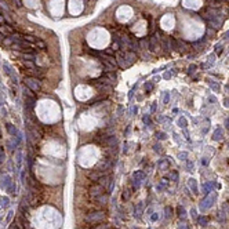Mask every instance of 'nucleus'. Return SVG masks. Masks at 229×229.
Returning <instances> with one entry per match:
<instances>
[{
    "label": "nucleus",
    "mask_w": 229,
    "mask_h": 229,
    "mask_svg": "<svg viewBox=\"0 0 229 229\" xmlns=\"http://www.w3.org/2000/svg\"><path fill=\"white\" fill-rule=\"evenodd\" d=\"M105 220V213L104 211H94V213H90L89 215L86 217V221L90 224H100Z\"/></svg>",
    "instance_id": "obj_1"
},
{
    "label": "nucleus",
    "mask_w": 229,
    "mask_h": 229,
    "mask_svg": "<svg viewBox=\"0 0 229 229\" xmlns=\"http://www.w3.org/2000/svg\"><path fill=\"white\" fill-rule=\"evenodd\" d=\"M105 192V188H104L101 184H94V185L90 188V193H91L93 198H98V196H101L102 193Z\"/></svg>",
    "instance_id": "obj_2"
},
{
    "label": "nucleus",
    "mask_w": 229,
    "mask_h": 229,
    "mask_svg": "<svg viewBox=\"0 0 229 229\" xmlns=\"http://www.w3.org/2000/svg\"><path fill=\"white\" fill-rule=\"evenodd\" d=\"M104 175H105V174H104L102 171H90L89 174H87V177H89L91 181H94V182H95V181H100Z\"/></svg>",
    "instance_id": "obj_3"
},
{
    "label": "nucleus",
    "mask_w": 229,
    "mask_h": 229,
    "mask_svg": "<svg viewBox=\"0 0 229 229\" xmlns=\"http://www.w3.org/2000/svg\"><path fill=\"white\" fill-rule=\"evenodd\" d=\"M95 202H97V204H100V206H105L106 203H108V195H101L98 196V198H95Z\"/></svg>",
    "instance_id": "obj_4"
},
{
    "label": "nucleus",
    "mask_w": 229,
    "mask_h": 229,
    "mask_svg": "<svg viewBox=\"0 0 229 229\" xmlns=\"http://www.w3.org/2000/svg\"><path fill=\"white\" fill-rule=\"evenodd\" d=\"M140 47L142 50H148L149 49V40H148V39H141V40H140Z\"/></svg>",
    "instance_id": "obj_5"
},
{
    "label": "nucleus",
    "mask_w": 229,
    "mask_h": 229,
    "mask_svg": "<svg viewBox=\"0 0 229 229\" xmlns=\"http://www.w3.org/2000/svg\"><path fill=\"white\" fill-rule=\"evenodd\" d=\"M104 54H106V55H111V57H112V55H113V50H111V49H106Z\"/></svg>",
    "instance_id": "obj_6"
},
{
    "label": "nucleus",
    "mask_w": 229,
    "mask_h": 229,
    "mask_svg": "<svg viewBox=\"0 0 229 229\" xmlns=\"http://www.w3.org/2000/svg\"><path fill=\"white\" fill-rule=\"evenodd\" d=\"M10 229H21V228L17 225V224H14V225H11V226H10Z\"/></svg>",
    "instance_id": "obj_7"
}]
</instances>
